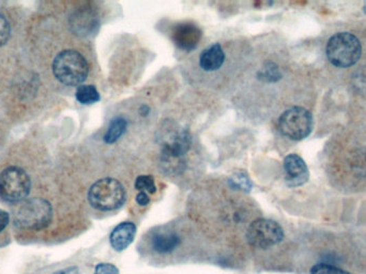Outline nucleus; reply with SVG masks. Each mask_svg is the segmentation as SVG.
Masks as SVG:
<instances>
[{
    "label": "nucleus",
    "instance_id": "obj_1",
    "mask_svg": "<svg viewBox=\"0 0 366 274\" xmlns=\"http://www.w3.org/2000/svg\"><path fill=\"white\" fill-rule=\"evenodd\" d=\"M325 166L336 189L350 193L366 191V119L333 136L325 149Z\"/></svg>",
    "mask_w": 366,
    "mask_h": 274
},
{
    "label": "nucleus",
    "instance_id": "obj_2",
    "mask_svg": "<svg viewBox=\"0 0 366 274\" xmlns=\"http://www.w3.org/2000/svg\"><path fill=\"white\" fill-rule=\"evenodd\" d=\"M54 220V208L43 197H32L21 203L13 216L15 229L23 233L47 231Z\"/></svg>",
    "mask_w": 366,
    "mask_h": 274
},
{
    "label": "nucleus",
    "instance_id": "obj_3",
    "mask_svg": "<svg viewBox=\"0 0 366 274\" xmlns=\"http://www.w3.org/2000/svg\"><path fill=\"white\" fill-rule=\"evenodd\" d=\"M363 54L361 40L352 32H343L331 36L325 47L328 61L337 69L356 66Z\"/></svg>",
    "mask_w": 366,
    "mask_h": 274
},
{
    "label": "nucleus",
    "instance_id": "obj_4",
    "mask_svg": "<svg viewBox=\"0 0 366 274\" xmlns=\"http://www.w3.org/2000/svg\"><path fill=\"white\" fill-rule=\"evenodd\" d=\"M126 199V193L124 185L113 178L98 180L88 191L90 206L99 212H114L122 208Z\"/></svg>",
    "mask_w": 366,
    "mask_h": 274
},
{
    "label": "nucleus",
    "instance_id": "obj_5",
    "mask_svg": "<svg viewBox=\"0 0 366 274\" xmlns=\"http://www.w3.org/2000/svg\"><path fill=\"white\" fill-rule=\"evenodd\" d=\"M54 76L67 86H78L85 82L89 72L87 60L72 49L61 52L53 62Z\"/></svg>",
    "mask_w": 366,
    "mask_h": 274
},
{
    "label": "nucleus",
    "instance_id": "obj_6",
    "mask_svg": "<svg viewBox=\"0 0 366 274\" xmlns=\"http://www.w3.org/2000/svg\"><path fill=\"white\" fill-rule=\"evenodd\" d=\"M245 239L251 248L267 251L281 244L285 239L283 227L270 218H256L249 225Z\"/></svg>",
    "mask_w": 366,
    "mask_h": 274
},
{
    "label": "nucleus",
    "instance_id": "obj_7",
    "mask_svg": "<svg viewBox=\"0 0 366 274\" xmlns=\"http://www.w3.org/2000/svg\"><path fill=\"white\" fill-rule=\"evenodd\" d=\"M32 190V180L22 168L10 166L0 174V199L9 204L26 201Z\"/></svg>",
    "mask_w": 366,
    "mask_h": 274
},
{
    "label": "nucleus",
    "instance_id": "obj_8",
    "mask_svg": "<svg viewBox=\"0 0 366 274\" xmlns=\"http://www.w3.org/2000/svg\"><path fill=\"white\" fill-rule=\"evenodd\" d=\"M313 129V116L302 106L287 109L279 119V130L287 139L301 141L310 135Z\"/></svg>",
    "mask_w": 366,
    "mask_h": 274
},
{
    "label": "nucleus",
    "instance_id": "obj_9",
    "mask_svg": "<svg viewBox=\"0 0 366 274\" xmlns=\"http://www.w3.org/2000/svg\"><path fill=\"white\" fill-rule=\"evenodd\" d=\"M181 236L172 229L155 231L149 240V249L158 258H172L182 245Z\"/></svg>",
    "mask_w": 366,
    "mask_h": 274
},
{
    "label": "nucleus",
    "instance_id": "obj_10",
    "mask_svg": "<svg viewBox=\"0 0 366 274\" xmlns=\"http://www.w3.org/2000/svg\"><path fill=\"white\" fill-rule=\"evenodd\" d=\"M172 38L176 47L180 49L193 51L201 41V30L193 23H181L172 30Z\"/></svg>",
    "mask_w": 366,
    "mask_h": 274
},
{
    "label": "nucleus",
    "instance_id": "obj_11",
    "mask_svg": "<svg viewBox=\"0 0 366 274\" xmlns=\"http://www.w3.org/2000/svg\"><path fill=\"white\" fill-rule=\"evenodd\" d=\"M284 170L286 172V182L289 187H300L308 179V170L304 159L300 155H287L284 160Z\"/></svg>",
    "mask_w": 366,
    "mask_h": 274
},
{
    "label": "nucleus",
    "instance_id": "obj_12",
    "mask_svg": "<svg viewBox=\"0 0 366 274\" xmlns=\"http://www.w3.org/2000/svg\"><path fill=\"white\" fill-rule=\"evenodd\" d=\"M137 227L131 221L122 222L113 229L109 235V243L113 250L116 252H124L129 248L135 239Z\"/></svg>",
    "mask_w": 366,
    "mask_h": 274
},
{
    "label": "nucleus",
    "instance_id": "obj_13",
    "mask_svg": "<svg viewBox=\"0 0 366 274\" xmlns=\"http://www.w3.org/2000/svg\"><path fill=\"white\" fill-rule=\"evenodd\" d=\"M225 60V54L218 43L204 49L199 56V66L205 71H216L221 68Z\"/></svg>",
    "mask_w": 366,
    "mask_h": 274
},
{
    "label": "nucleus",
    "instance_id": "obj_14",
    "mask_svg": "<svg viewBox=\"0 0 366 274\" xmlns=\"http://www.w3.org/2000/svg\"><path fill=\"white\" fill-rule=\"evenodd\" d=\"M99 26V20L97 15L93 11L80 10L73 15L72 27L76 32L80 34H88L95 32V28Z\"/></svg>",
    "mask_w": 366,
    "mask_h": 274
},
{
    "label": "nucleus",
    "instance_id": "obj_15",
    "mask_svg": "<svg viewBox=\"0 0 366 274\" xmlns=\"http://www.w3.org/2000/svg\"><path fill=\"white\" fill-rule=\"evenodd\" d=\"M126 126H128L126 120L122 117H117L109 124L108 130H107L104 136V141L107 144H113L118 141L120 139V136L126 132Z\"/></svg>",
    "mask_w": 366,
    "mask_h": 274
},
{
    "label": "nucleus",
    "instance_id": "obj_16",
    "mask_svg": "<svg viewBox=\"0 0 366 274\" xmlns=\"http://www.w3.org/2000/svg\"><path fill=\"white\" fill-rule=\"evenodd\" d=\"M76 100L82 104H93L100 100V93L93 85H82L76 90Z\"/></svg>",
    "mask_w": 366,
    "mask_h": 274
},
{
    "label": "nucleus",
    "instance_id": "obj_17",
    "mask_svg": "<svg viewBox=\"0 0 366 274\" xmlns=\"http://www.w3.org/2000/svg\"><path fill=\"white\" fill-rule=\"evenodd\" d=\"M310 274H352L329 262H318L310 268Z\"/></svg>",
    "mask_w": 366,
    "mask_h": 274
},
{
    "label": "nucleus",
    "instance_id": "obj_18",
    "mask_svg": "<svg viewBox=\"0 0 366 274\" xmlns=\"http://www.w3.org/2000/svg\"><path fill=\"white\" fill-rule=\"evenodd\" d=\"M135 189L139 192H146V193H150L153 194L157 192V187H155V179L152 176H139L135 181Z\"/></svg>",
    "mask_w": 366,
    "mask_h": 274
},
{
    "label": "nucleus",
    "instance_id": "obj_19",
    "mask_svg": "<svg viewBox=\"0 0 366 274\" xmlns=\"http://www.w3.org/2000/svg\"><path fill=\"white\" fill-rule=\"evenodd\" d=\"M10 25L5 15L0 13V47H3L10 38Z\"/></svg>",
    "mask_w": 366,
    "mask_h": 274
},
{
    "label": "nucleus",
    "instance_id": "obj_20",
    "mask_svg": "<svg viewBox=\"0 0 366 274\" xmlns=\"http://www.w3.org/2000/svg\"><path fill=\"white\" fill-rule=\"evenodd\" d=\"M262 78H267V80H269V82H275V80H277L281 78L282 73L277 65L269 63L268 67L262 69Z\"/></svg>",
    "mask_w": 366,
    "mask_h": 274
},
{
    "label": "nucleus",
    "instance_id": "obj_21",
    "mask_svg": "<svg viewBox=\"0 0 366 274\" xmlns=\"http://www.w3.org/2000/svg\"><path fill=\"white\" fill-rule=\"evenodd\" d=\"M233 187H238V189L242 190V191L249 192L252 189V185H251L250 180L245 175L239 174L236 175L233 179L229 180Z\"/></svg>",
    "mask_w": 366,
    "mask_h": 274
},
{
    "label": "nucleus",
    "instance_id": "obj_22",
    "mask_svg": "<svg viewBox=\"0 0 366 274\" xmlns=\"http://www.w3.org/2000/svg\"><path fill=\"white\" fill-rule=\"evenodd\" d=\"M93 274H120L118 267L111 262H100L95 266Z\"/></svg>",
    "mask_w": 366,
    "mask_h": 274
},
{
    "label": "nucleus",
    "instance_id": "obj_23",
    "mask_svg": "<svg viewBox=\"0 0 366 274\" xmlns=\"http://www.w3.org/2000/svg\"><path fill=\"white\" fill-rule=\"evenodd\" d=\"M10 224V214L5 210L0 209V237L7 231L8 226Z\"/></svg>",
    "mask_w": 366,
    "mask_h": 274
},
{
    "label": "nucleus",
    "instance_id": "obj_24",
    "mask_svg": "<svg viewBox=\"0 0 366 274\" xmlns=\"http://www.w3.org/2000/svg\"><path fill=\"white\" fill-rule=\"evenodd\" d=\"M52 274H80V268L78 266H69L54 271Z\"/></svg>",
    "mask_w": 366,
    "mask_h": 274
},
{
    "label": "nucleus",
    "instance_id": "obj_25",
    "mask_svg": "<svg viewBox=\"0 0 366 274\" xmlns=\"http://www.w3.org/2000/svg\"><path fill=\"white\" fill-rule=\"evenodd\" d=\"M136 203H137L139 206H147V205L150 203V197H149L148 193H146V192H139V194L136 196Z\"/></svg>",
    "mask_w": 366,
    "mask_h": 274
}]
</instances>
